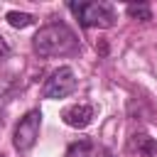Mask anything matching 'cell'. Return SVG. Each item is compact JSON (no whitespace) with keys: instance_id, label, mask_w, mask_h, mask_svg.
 <instances>
[{"instance_id":"6","label":"cell","mask_w":157,"mask_h":157,"mask_svg":"<svg viewBox=\"0 0 157 157\" xmlns=\"http://www.w3.org/2000/svg\"><path fill=\"white\" fill-rule=\"evenodd\" d=\"M132 150H135L140 157H157V142H155L150 135H145V132L132 135Z\"/></svg>"},{"instance_id":"2","label":"cell","mask_w":157,"mask_h":157,"mask_svg":"<svg viewBox=\"0 0 157 157\" xmlns=\"http://www.w3.org/2000/svg\"><path fill=\"white\" fill-rule=\"evenodd\" d=\"M69 10L78 17L81 27H101L108 29L115 25V10L108 2H69Z\"/></svg>"},{"instance_id":"3","label":"cell","mask_w":157,"mask_h":157,"mask_svg":"<svg viewBox=\"0 0 157 157\" xmlns=\"http://www.w3.org/2000/svg\"><path fill=\"white\" fill-rule=\"evenodd\" d=\"M39 128H42V113L39 110H29L20 118L17 128H15V135H12V145L15 150L20 152H27L34 147L37 137H39Z\"/></svg>"},{"instance_id":"9","label":"cell","mask_w":157,"mask_h":157,"mask_svg":"<svg viewBox=\"0 0 157 157\" xmlns=\"http://www.w3.org/2000/svg\"><path fill=\"white\" fill-rule=\"evenodd\" d=\"M5 59H10V44L5 42V37H0V64Z\"/></svg>"},{"instance_id":"10","label":"cell","mask_w":157,"mask_h":157,"mask_svg":"<svg viewBox=\"0 0 157 157\" xmlns=\"http://www.w3.org/2000/svg\"><path fill=\"white\" fill-rule=\"evenodd\" d=\"M0 157H5V155H2V152H0Z\"/></svg>"},{"instance_id":"1","label":"cell","mask_w":157,"mask_h":157,"mask_svg":"<svg viewBox=\"0 0 157 157\" xmlns=\"http://www.w3.org/2000/svg\"><path fill=\"white\" fill-rule=\"evenodd\" d=\"M32 47L39 56H66V54H74L78 49V39L74 34V29L64 22H52V25H44L34 39H32Z\"/></svg>"},{"instance_id":"5","label":"cell","mask_w":157,"mask_h":157,"mask_svg":"<svg viewBox=\"0 0 157 157\" xmlns=\"http://www.w3.org/2000/svg\"><path fill=\"white\" fill-rule=\"evenodd\" d=\"M61 120H64L69 128L83 130V128H88V125H91V120H93V108H91L88 103H74V105L64 108Z\"/></svg>"},{"instance_id":"4","label":"cell","mask_w":157,"mask_h":157,"mask_svg":"<svg viewBox=\"0 0 157 157\" xmlns=\"http://www.w3.org/2000/svg\"><path fill=\"white\" fill-rule=\"evenodd\" d=\"M76 74L71 66H59L42 86V96L44 98H66L69 93L76 91Z\"/></svg>"},{"instance_id":"8","label":"cell","mask_w":157,"mask_h":157,"mask_svg":"<svg viewBox=\"0 0 157 157\" xmlns=\"http://www.w3.org/2000/svg\"><path fill=\"white\" fill-rule=\"evenodd\" d=\"M128 10V15L132 17V20H152V10H150V5H145V2H140V5H128L125 7Z\"/></svg>"},{"instance_id":"7","label":"cell","mask_w":157,"mask_h":157,"mask_svg":"<svg viewBox=\"0 0 157 157\" xmlns=\"http://www.w3.org/2000/svg\"><path fill=\"white\" fill-rule=\"evenodd\" d=\"M7 22H10L12 27H17V29H25V27H29V25L34 22V17H32V15H27V12L10 10V12H7Z\"/></svg>"}]
</instances>
